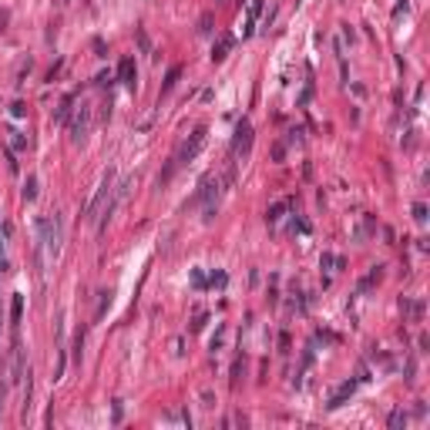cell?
I'll list each match as a JSON object with an SVG mask.
<instances>
[{
  "label": "cell",
  "instance_id": "6da1fadb",
  "mask_svg": "<svg viewBox=\"0 0 430 430\" xmlns=\"http://www.w3.org/2000/svg\"><path fill=\"white\" fill-rule=\"evenodd\" d=\"M205 138H209V128H205V124H198V128H195L192 135H188V138H185V145L179 148V158H175V162H179V165L192 162L195 155H198V151H202V148H205Z\"/></svg>",
  "mask_w": 430,
  "mask_h": 430
},
{
  "label": "cell",
  "instance_id": "7a4b0ae2",
  "mask_svg": "<svg viewBox=\"0 0 430 430\" xmlns=\"http://www.w3.org/2000/svg\"><path fill=\"white\" fill-rule=\"evenodd\" d=\"M114 195V171H108L105 179H101V188H97V195H94V202L88 205V219H97L101 215V209L108 205V198Z\"/></svg>",
  "mask_w": 430,
  "mask_h": 430
},
{
  "label": "cell",
  "instance_id": "3957f363",
  "mask_svg": "<svg viewBox=\"0 0 430 430\" xmlns=\"http://www.w3.org/2000/svg\"><path fill=\"white\" fill-rule=\"evenodd\" d=\"M232 151H236V155H242V158L252 151V124H249V121H239V124H236V138H232Z\"/></svg>",
  "mask_w": 430,
  "mask_h": 430
},
{
  "label": "cell",
  "instance_id": "277c9868",
  "mask_svg": "<svg viewBox=\"0 0 430 430\" xmlns=\"http://www.w3.org/2000/svg\"><path fill=\"white\" fill-rule=\"evenodd\" d=\"M88 124H91V108L81 105V108H78V114H74V121H71V141H84Z\"/></svg>",
  "mask_w": 430,
  "mask_h": 430
},
{
  "label": "cell",
  "instance_id": "5b68a950",
  "mask_svg": "<svg viewBox=\"0 0 430 430\" xmlns=\"http://www.w3.org/2000/svg\"><path fill=\"white\" fill-rule=\"evenodd\" d=\"M118 81L128 84V88H135V81H138V67H135L131 57H121V64H118Z\"/></svg>",
  "mask_w": 430,
  "mask_h": 430
},
{
  "label": "cell",
  "instance_id": "8992f818",
  "mask_svg": "<svg viewBox=\"0 0 430 430\" xmlns=\"http://www.w3.org/2000/svg\"><path fill=\"white\" fill-rule=\"evenodd\" d=\"M232 47H236V37H232V34H222L219 41H215V47H212V61H222Z\"/></svg>",
  "mask_w": 430,
  "mask_h": 430
},
{
  "label": "cell",
  "instance_id": "52a82bcc",
  "mask_svg": "<svg viewBox=\"0 0 430 430\" xmlns=\"http://www.w3.org/2000/svg\"><path fill=\"white\" fill-rule=\"evenodd\" d=\"M215 188H219V182L212 179V175H209V179H202V185H198V195H195V202H209L212 195H215Z\"/></svg>",
  "mask_w": 430,
  "mask_h": 430
},
{
  "label": "cell",
  "instance_id": "ba28073f",
  "mask_svg": "<svg viewBox=\"0 0 430 430\" xmlns=\"http://www.w3.org/2000/svg\"><path fill=\"white\" fill-rule=\"evenodd\" d=\"M353 390H357V380H346V383H343V387H340V390H336V393H333V400H330V407H333V410H336V407H340V403H343V400H346V397H353Z\"/></svg>",
  "mask_w": 430,
  "mask_h": 430
},
{
  "label": "cell",
  "instance_id": "9c48e42d",
  "mask_svg": "<svg viewBox=\"0 0 430 430\" xmlns=\"http://www.w3.org/2000/svg\"><path fill=\"white\" fill-rule=\"evenodd\" d=\"M20 316H24V296H20V292H17L14 299H10V323H20Z\"/></svg>",
  "mask_w": 430,
  "mask_h": 430
},
{
  "label": "cell",
  "instance_id": "30bf717a",
  "mask_svg": "<svg viewBox=\"0 0 430 430\" xmlns=\"http://www.w3.org/2000/svg\"><path fill=\"white\" fill-rule=\"evenodd\" d=\"M319 266H323V269H343L346 262H343L340 256H333V252H323V259H319Z\"/></svg>",
  "mask_w": 430,
  "mask_h": 430
},
{
  "label": "cell",
  "instance_id": "8fae6325",
  "mask_svg": "<svg viewBox=\"0 0 430 430\" xmlns=\"http://www.w3.org/2000/svg\"><path fill=\"white\" fill-rule=\"evenodd\" d=\"M182 78V67H171L168 74H165V84H162V94H168L171 88H175V81H179Z\"/></svg>",
  "mask_w": 430,
  "mask_h": 430
},
{
  "label": "cell",
  "instance_id": "7c38bea8",
  "mask_svg": "<svg viewBox=\"0 0 430 430\" xmlns=\"http://www.w3.org/2000/svg\"><path fill=\"white\" fill-rule=\"evenodd\" d=\"M24 198H27V202H34V198H37V179H34V175L27 179V185H24Z\"/></svg>",
  "mask_w": 430,
  "mask_h": 430
},
{
  "label": "cell",
  "instance_id": "4fadbf2b",
  "mask_svg": "<svg viewBox=\"0 0 430 430\" xmlns=\"http://www.w3.org/2000/svg\"><path fill=\"white\" fill-rule=\"evenodd\" d=\"M205 323H209V316H205L202 309H198V313H195V319H192V333H202Z\"/></svg>",
  "mask_w": 430,
  "mask_h": 430
},
{
  "label": "cell",
  "instance_id": "5bb4252c",
  "mask_svg": "<svg viewBox=\"0 0 430 430\" xmlns=\"http://www.w3.org/2000/svg\"><path fill=\"white\" fill-rule=\"evenodd\" d=\"M286 209H289V202H279V205H272V209L266 212V219H269V222H276V219H279V215H283Z\"/></svg>",
  "mask_w": 430,
  "mask_h": 430
},
{
  "label": "cell",
  "instance_id": "9a60e30c",
  "mask_svg": "<svg viewBox=\"0 0 430 430\" xmlns=\"http://www.w3.org/2000/svg\"><path fill=\"white\" fill-rule=\"evenodd\" d=\"M387 423H390V427H407V414H403V410H393Z\"/></svg>",
  "mask_w": 430,
  "mask_h": 430
},
{
  "label": "cell",
  "instance_id": "2e32d148",
  "mask_svg": "<svg viewBox=\"0 0 430 430\" xmlns=\"http://www.w3.org/2000/svg\"><path fill=\"white\" fill-rule=\"evenodd\" d=\"M135 37H138V47L145 50V54H151V41H148V34L141 31V27H138V31H135Z\"/></svg>",
  "mask_w": 430,
  "mask_h": 430
},
{
  "label": "cell",
  "instance_id": "e0dca14e",
  "mask_svg": "<svg viewBox=\"0 0 430 430\" xmlns=\"http://www.w3.org/2000/svg\"><path fill=\"white\" fill-rule=\"evenodd\" d=\"M212 20H215L212 14H202V17H198V34H212Z\"/></svg>",
  "mask_w": 430,
  "mask_h": 430
},
{
  "label": "cell",
  "instance_id": "ac0fdd59",
  "mask_svg": "<svg viewBox=\"0 0 430 430\" xmlns=\"http://www.w3.org/2000/svg\"><path fill=\"white\" fill-rule=\"evenodd\" d=\"M10 148H17V151H20V148H27V138L20 135V131H10Z\"/></svg>",
  "mask_w": 430,
  "mask_h": 430
},
{
  "label": "cell",
  "instance_id": "d6986e66",
  "mask_svg": "<svg viewBox=\"0 0 430 430\" xmlns=\"http://www.w3.org/2000/svg\"><path fill=\"white\" fill-rule=\"evenodd\" d=\"M108 306H111V292H101V302H97V313H94V316L101 319V316H105V309H108Z\"/></svg>",
  "mask_w": 430,
  "mask_h": 430
},
{
  "label": "cell",
  "instance_id": "ffe728a7",
  "mask_svg": "<svg viewBox=\"0 0 430 430\" xmlns=\"http://www.w3.org/2000/svg\"><path fill=\"white\" fill-rule=\"evenodd\" d=\"M414 219L417 222H427V205H423V202H414Z\"/></svg>",
  "mask_w": 430,
  "mask_h": 430
},
{
  "label": "cell",
  "instance_id": "44dd1931",
  "mask_svg": "<svg viewBox=\"0 0 430 430\" xmlns=\"http://www.w3.org/2000/svg\"><path fill=\"white\" fill-rule=\"evenodd\" d=\"M259 14H262V0H249V17L256 20Z\"/></svg>",
  "mask_w": 430,
  "mask_h": 430
},
{
  "label": "cell",
  "instance_id": "7402d4cb",
  "mask_svg": "<svg viewBox=\"0 0 430 430\" xmlns=\"http://www.w3.org/2000/svg\"><path fill=\"white\" fill-rule=\"evenodd\" d=\"M272 158H276V162H283V158H286V145H283V141L272 145Z\"/></svg>",
  "mask_w": 430,
  "mask_h": 430
},
{
  "label": "cell",
  "instance_id": "603a6c76",
  "mask_svg": "<svg viewBox=\"0 0 430 430\" xmlns=\"http://www.w3.org/2000/svg\"><path fill=\"white\" fill-rule=\"evenodd\" d=\"M81 349H84V330L78 333V340H74V357L78 360H81Z\"/></svg>",
  "mask_w": 430,
  "mask_h": 430
},
{
  "label": "cell",
  "instance_id": "cb8c5ba5",
  "mask_svg": "<svg viewBox=\"0 0 430 430\" xmlns=\"http://www.w3.org/2000/svg\"><path fill=\"white\" fill-rule=\"evenodd\" d=\"M7 24V10H0V27Z\"/></svg>",
  "mask_w": 430,
  "mask_h": 430
}]
</instances>
